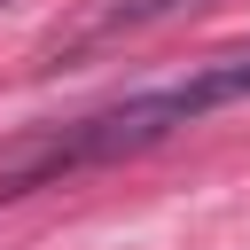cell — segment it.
<instances>
[{"label":"cell","instance_id":"1","mask_svg":"<svg viewBox=\"0 0 250 250\" xmlns=\"http://www.w3.org/2000/svg\"><path fill=\"white\" fill-rule=\"evenodd\" d=\"M250 102V47L242 55H211L195 62L188 78L172 86H148V94H125L109 109H86L70 125H47L16 148H0V195H23V188H47L62 172H86V164H117V156H141L188 125H203L211 109H234Z\"/></svg>","mask_w":250,"mask_h":250},{"label":"cell","instance_id":"2","mask_svg":"<svg viewBox=\"0 0 250 250\" xmlns=\"http://www.w3.org/2000/svg\"><path fill=\"white\" fill-rule=\"evenodd\" d=\"M195 8H211V0H109L70 47H109V39H125V31H156V23H180V16H195Z\"/></svg>","mask_w":250,"mask_h":250}]
</instances>
